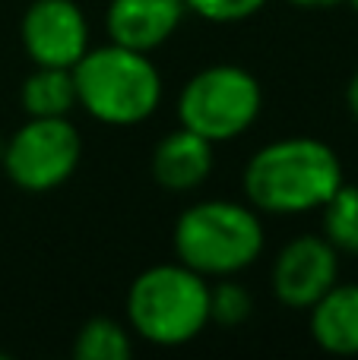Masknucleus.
I'll list each match as a JSON object with an SVG mask.
<instances>
[{
  "mask_svg": "<svg viewBox=\"0 0 358 360\" xmlns=\"http://www.w3.org/2000/svg\"><path fill=\"white\" fill-rule=\"evenodd\" d=\"M346 184L333 146L314 136H289L266 143L245 165L241 186L247 202L266 215L314 212Z\"/></svg>",
  "mask_w": 358,
  "mask_h": 360,
  "instance_id": "f257e3e1",
  "label": "nucleus"
},
{
  "mask_svg": "<svg viewBox=\"0 0 358 360\" xmlns=\"http://www.w3.org/2000/svg\"><path fill=\"white\" fill-rule=\"evenodd\" d=\"M76 105L108 127H133L152 117L162 101V73L149 54L105 44L89 48L73 67Z\"/></svg>",
  "mask_w": 358,
  "mask_h": 360,
  "instance_id": "f03ea898",
  "label": "nucleus"
},
{
  "mask_svg": "<svg viewBox=\"0 0 358 360\" xmlns=\"http://www.w3.org/2000/svg\"><path fill=\"white\" fill-rule=\"evenodd\" d=\"M175 256L203 278L245 272L264 253V221L251 202L203 199L181 212L175 224Z\"/></svg>",
  "mask_w": 358,
  "mask_h": 360,
  "instance_id": "7ed1b4c3",
  "label": "nucleus"
},
{
  "mask_svg": "<svg viewBox=\"0 0 358 360\" xmlns=\"http://www.w3.org/2000/svg\"><path fill=\"white\" fill-rule=\"evenodd\" d=\"M130 332L159 348H181L209 326V285L184 262H162L127 291Z\"/></svg>",
  "mask_w": 358,
  "mask_h": 360,
  "instance_id": "20e7f679",
  "label": "nucleus"
},
{
  "mask_svg": "<svg viewBox=\"0 0 358 360\" xmlns=\"http://www.w3.org/2000/svg\"><path fill=\"white\" fill-rule=\"evenodd\" d=\"M264 92L254 73L235 63H216L187 79L178 98V120L209 143H228L254 127Z\"/></svg>",
  "mask_w": 358,
  "mask_h": 360,
  "instance_id": "39448f33",
  "label": "nucleus"
},
{
  "mask_svg": "<svg viewBox=\"0 0 358 360\" xmlns=\"http://www.w3.org/2000/svg\"><path fill=\"white\" fill-rule=\"evenodd\" d=\"M82 158V139L70 117H29L4 143L6 177L25 193H51L73 177Z\"/></svg>",
  "mask_w": 358,
  "mask_h": 360,
  "instance_id": "423d86ee",
  "label": "nucleus"
},
{
  "mask_svg": "<svg viewBox=\"0 0 358 360\" xmlns=\"http://www.w3.org/2000/svg\"><path fill=\"white\" fill-rule=\"evenodd\" d=\"M340 278V253L327 237L302 234L276 253L270 269L273 297L292 310H311Z\"/></svg>",
  "mask_w": 358,
  "mask_h": 360,
  "instance_id": "0eeeda50",
  "label": "nucleus"
},
{
  "mask_svg": "<svg viewBox=\"0 0 358 360\" xmlns=\"http://www.w3.org/2000/svg\"><path fill=\"white\" fill-rule=\"evenodd\" d=\"M19 38L35 67L73 70L89 51L86 13L73 0H32L19 25Z\"/></svg>",
  "mask_w": 358,
  "mask_h": 360,
  "instance_id": "6e6552de",
  "label": "nucleus"
},
{
  "mask_svg": "<svg viewBox=\"0 0 358 360\" xmlns=\"http://www.w3.org/2000/svg\"><path fill=\"white\" fill-rule=\"evenodd\" d=\"M187 16L184 0H111L105 13L108 38L133 51L162 48Z\"/></svg>",
  "mask_w": 358,
  "mask_h": 360,
  "instance_id": "1a4fd4ad",
  "label": "nucleus"
},
{
  "mask_svg": "<svg viewBox=\"0 0 358 360\" xmlns=\"http://www.w3.org/2000/svg\"><path fill=\"white\" fill-rule=\"evenodd\" d=\"M213 174V143L187 127L165 133L152 149V177L168 193H190Z\"/></svg>",
  "mask_w": 358,
  "mask_h": 360,
  "instance_id": "9d476101",
  "label": "nucleus"
},
{
  "mask_svg": "<svg viewBox=\"0 0 358 360\" xmlns=\"http://www.w3.org/2000/svg\"><path fill=\"white\" fill-rule=\"evenodd\" d=\"M308 313L311 335L327 354L358 357V285L336 281Z\"/></svg>",
  "mask_w": 358,
  "mask_h": 360,
  "instance_id": "9b49d317",
  "label": "nucleus"
},
{
  "mask_svg": "<svg viewBox=\"0 0 358 360\" xmlns=\"http://www.w3.org/2000/svg\"><path fill=\"white\" fill-rule=\"evenodd\" d=\"M25 117H70L76 105L73 70L63 67H35L19 89Z\"/></svg>",
  "mask_w": 358,
  "mask_h": 360,
  "instance_id": "f8f14e48",
  "label": "nucleus"
},
{
  "mask_svg": "<svg viewBox=\"0 0 358 360\" xmlns=\"http://www.w3.org/2000/svg\"><path fill=\"white\" fill-rule=\"evenodd\" d=\"M130 354H133L130 332L108 316L89 319L73 338L76 360H127Z\"/></svg>",
  "mask_w": 358,
  "mask_h": 360,
  "instance_id": "ddd939ff",
  "label": "nucleus"
},
{
  "mask_svg": "<svg viewBox=\"0 0 358 360\" xmlns=\"http://www.w3.org/2000/svg\"><path fill=\"white\" fill-rule=\"evenodd\" d=\"M323 212V237L336 253L358 256V186L342 184L327 202Z\"/></svg>",
  "mask_w": 358,
  "mask_h": 360,
  "instance_id": "4468645a",
  "label": "nucleus"
},
{
  "mask_svg": "<svg viewBox=\"0 0 358 360\" xmlns=\"http://www.w3.org/2000/svg\"><path fill=\"white\" fill-rule=\"evenodd\" d=\"M251 316V294L235 281H219L209 288V323L241 326Z\"/></svg>",
  "mask_w": 358,
  "mask_h": 360,
  "instance_id": "2eb2a0df",
  "label": "nucleus"
},
{
  "mask_svg": "<svg viewBox=\"0 0 358 360\" xmlns=\"http://www.w3.org/2000/svg\"><path fill=\"white\" fill-rule=\"evenodd\" d=\"M187 13H197L206 22H241L266 6V0H184Z\"/></svg>",
  "mask_w": 358,
  "mask_h": 360,
  "instance_id": "dca6fc26",
  "label": "nucleus"
},
{
  "mask_svg": "<svg viewBox=\"0 0 358 360\" xmlns=\"http://www.w3.org/2000/svg\"><path fill=\"white\" fill-rule=\"evenodd\" d=\"M285 4L298 6V10H327V6H336V4H346V0H285Z\"/></svg>",
  "mask_w": 358,
  "mask_h": 360,
  "instance_id": "f3484780",
  "label": "nucleus"
},
{
  "mask_svg": "<svg viewBox=\"0 0 358 360\" xmlns=\"http://www.w3.org/2000/svg\"><path fill=\"white\" fill-rule=\"evenodd\" d=\"M346 105H349V114L358 120V73L349 79V86H346Z\"/></svg>",
  "mask_w": 358,
  "mask_h": 360,
  "instance_id": "a211bd4d",
  "label": "nucleus"
},
{
  "mask_svg": "<svg viewBox=\"0 0 358 360\" xmlns=\"http://www.w3.org/2000/svg\"><path fill=\"white\" fill-rule=\"evenodd\" d=\"M346 4H349V6H352V10H355V13H358V0H346Z\"/></svg>",
  "mask_w": 358,
  "mask_h": 360,
  "instance_id": "6ab92c4d",
  "label": "nucleus"
},
{
  "mask_svg": "<svg viewBox=\"0 0 358 360\" xmlns=\"http://www.w3.org/2000/svg\"><path fill=\"white\" fill-rule=\"evenodd\" d=\"M0 155H4V143H0Z\"/></svg>",
  "mask_w": 358,
  "mask_h": 360,
  "instance_id": "aec40b11",
  "label": "nucleus"
}]
</instances>
